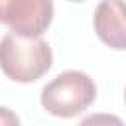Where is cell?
<instances>
[{"label": "cell", "mask_w": 126, "mask_h": 126, "mask_svg": "<svg viewBox=\"0 0 126 126\" xmlns=\"http://www.w3.org/2000/svg\"><path fill=\"white\" fill-rule=\"evenodd\" d=\"M96 98L94 81L83 71H63L43 89L39 102L43 110L57 118H73L85 112Z\"/></svg>", "instance_id": "obj_2"}, {"label": "cell", "mask_w": 126, "mask_h": 126, "mask_svg": "<svg viewBox=\"0 0 126 126\" xmlns=\"http://www.w3.org/2000/svg\"><path fill=\"white\" fill-rule=\"evenodd\" d=\"M16 124H20L18 114L6 106H0V126H16Z\"/></svg>", "instance_id": "obj_5"}, {"label": "cell", "mask_w": 126, "mask_h": 126, "mask_svg": "<svg viewBox=\"0 0 126 126\" xmlns=\"http://www.w3.org/2000/svg\"><path fill=\"white\" fill-rule=\"evenodd\" d=\"M124 100H126V89H124Z\"/></svg>", "instance_id": "obj_7"}, {"label": "cell", "mask_w": 126, "mask_h": 126, "mask_svg": "<svg viewBox=\"0 0 126 126\" xmlns=\"http://www.w3.org/2000/svg\"><path fill=\"white\" fill-rule=\"evenodd\" d=\"M93 26L98 39L116 51H126V2L124 0H100Z\"/></svg>", "instance_id": "obj_4"}, {"label": "cell", "mask_w": 126, "mask_h": 126, "mask_svg": "<svg viewBox=\"0 0 126 126\" xmlns=\"http://www.w3.org/2000/svg\"><path fill=\"white\" fill-rule=\"evenodd\" d=\"M53 65V51L41 35L6 33L0 39V69L14 83H33Z\"/></svg>", "instance_id": "obj_1"}, {"label": "cell", "mask_w": 126, "mask_h": 126, "mask_svg": "<svg viewBox=\"0 0 126 126\" xmlns=\"http://www.w3.org/2000/svg\"><path fill=\"white\" fill-rule=\"evenodd\" d=\"M53 14V0H0V24L20 35H41Z\"/></svg>", "instance_id": "obj_3"}, {"label": "cell", "mask_w": 126, "mask_h": 126, "mask_svg": "<svg viewBox=\"0 0 126 126\" xmlns=\"http://www.w3.org/2000/svg\"><path fill=\"white\" fill-rule=\"evenodd\" d=\"M69 2H85V0H69Z\"/></svg>", "instance_id": "obj_6"}]
</instances>
